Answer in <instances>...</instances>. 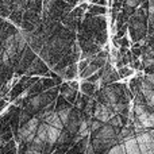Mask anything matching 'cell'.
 I'll return each mask as SVG.
<instances>
[{"mask_svg":"<svg viewBox=\"0 0 154 154\" xmlns=\"http://www.w3.org/2000/svg\"><path fill=\"white\" fill-rule=\"evenodd\" d=\"M116 139V133H115V128L111 126H103V127L99 128V133L96 135V143L99 145H109L112 142H115Z\"/></svg>","mask_w":154,"mask_h":154,"instance_id":"6da1fadb","label":"cell"},{"mask_svg":"<svg viewBox=\"0 0 154 154\" xmlns=\"http://www.w3.org/2000/svg\"><path fill=\"white\" fill-rule=\"evenodd\" d=\"M38 126H39V120L37 118H32L30 119L23 127L20 128L19 131V137H20L22 141L24 142H31L34 139V135H35V131H37Z\"/></svg>","mask_w":154,"mask_h":154,"instance_id":"7a4b0ae2","label":"cell"},{"mask_svg":"<svg viewBox=\"0 0 154 154\" xmlns=\"http://www.w3.org/2000/svg\"><path fill=\"white\" fill-rule=\"evenodd\" d=\"M112 116H114V112H112V109L109 108V107L103 106V104L96 107L95 118H96V120H99L100 123H108V120L111 119Z\"/></svg>","mask_w":154,"mask_h":154,"instance_id":"3957f363","label":"cell"},{"mask_svg":"<svg viewBox=\"0 0 154 154\" xmlns=\"http://www.w3.org/2000/svg\"><path fill=\"white\" fill-rule=\"evenodd\" d=\"M137 125H139L143 128H152L154 126V116L152 112H143L137 116Z\"/></svg>","mask_w":154,"mask_h":154,"instance_id":"277c9868","label":"cell"},{"mask_svg":"<svg viewBox=\"0 0 154 154\" xmlns=\"http://www.w3.org/2000/svg\"><path fill=\"white\" fill-rule=\"evenodd\" d=\"M43 119H45L46 125H49V126H53V127L60 128V130H62V127H64V125L61 123L60 118L57 116V112H46Z\"/></svg>","mask_w":154,"mask_h":154,"instance_id":"5b68a950","label":"cell"},{"mask_svg":"<svg viewBox=\"0 0 154 154\" xmlns=\"http://www.w3.org/2000/svg\"><path fill=\"white\" fill-rule=\"evenodd\" d=\"M123 147H125V154H141L139 146L135 141V137H131L127 141L123 142Z\"/></svg>","mask_w":154,"mask_h":154,"instance_id":"8992f818","label":"cell"},{"mask_svg":"<svg viewBox=\"0 0 154 154\" xmlns=\"http://www.w3.org/2000/svg\"><path fill=\"white\" fill-rule=\"evenodd\" d=\"M61 131L62 130H60V128H56L53 126L48 125V128H46V143H49V145L57 143V139H58Z\"/></svg>","mask_w":154,"mask_h":154,"instance_id":"52a82bcc","label":"cell"},{"mask_svg":"<svg viewBox=\"0 0 154 154\" xmlns=\"http://www.w3.org/2000/svg\"><path fill=\"white\" fill-rule=\"evenodd\" d=\"M16 50H18V49H16V43H15V39H14V35H10L4 42V53L11 58V57H14L16 54Z\"/></svg>","mask_w":154,"mask_h":154,"instance_id":"ba28073f","label":"cell"},{"mask_svg":"<svg viewBox=\"0 0 154 154\" xmlns=\"http://www.w3.org/2000/svg\"><path fill=\"white\" fill-rule=\"evenodd\" d=\"M141 154H153L154 153V142H142L138 143Z\"/></svg>","mask_w":154,"mask_h":154,"instance_id":"9c48e42d","label":"cell"},{"mask_svg":"<svg viewBox=\"0 0 154 154\" xmlns=\"http://www.w3.org/2000/svg\"><path fill=\"white\" fill-rule=\"evenodd\" d=\"M88 131H89V122L88 120H81V122H79V127H77V135L79 137H84L88 134Z\"/></svg>","mask_w":154,"mask_h":154,"instance_id":"30bf717a","label":"cell"},{"mask_svg":"<svg viewBox=\"0 0 154 154\" xmlns=\"http://www.w3.org/2000/svg\"><path fill=\"white\" fill-rule=\"evenodd\" d=\"M57 116L60 118L61 123L65 126L68 123V120L70 119V109H61V111L57 112Z\"/></svg>","mask_w":154,"mask_h":154,"instance_id":"8fae6325","label":"cell"},{"mask_svg":"<svg viewBox=\"0 0 154 154\" xmlns=\"http://www.w3.org/2000/svg\"><path fill=\"white\" fill-rule=\"evenodd\" d=\"M104 96H106L107 101H108L111 106L116 103V100H118L116 93H115V91H112V89H106V91H104Z\"/></svg>","mask_w":154,"mask_h":154,"instance_id":"7c38bea8","label":"cell"},{"mask_svg":"<svg viewBox=\"0 0 154 154\" xmlns=\"http://www.w3.org/2000/svg\"><path fill=\"white\" fill-rule=\"evenodd\" d=\"M107 154H125V147H123V143L114 145V146L108 150V153H107Z\"/></svg>","mask_w":154,"mask_h":154,"instance_id":"4fadbf2b","label":"cell"},{"mask_svg":"<svg viewBox=\"0 0 154 154\" xmlns=\"http://www.w3.org/2000/svg\"><path fill=\"white\" fill-rule=\"evenodd\" d=\"M68 127V130L70 131V133H76L77 131V127H79V120H72L69 119L68 120V123L65 125Z\"/></svg>","mask_w":154,"mask_h":154,"instance_id":"5bb4252c","label":"cell"},{"mask_svg":"<svg viewBox=\"0 0 154 154\" xmlns=\"http://www.w3.org/2000/svg\"><path fill=\"white\" fill-rule=\"evenodd\" d=\"M134 111H135V115L138 116V115L143 114V112H146V108H145V106H142L141 103H137L135 107H134Z\"/></svg>","mask_w":154,"mask_h":154,"instance_id":"9a60e30c","label":"cell"},{"mask_svg":"<svg viewBox=\"0 0 154 154\" xmlns=\"http://www.w3.org/2000/svg\"><path fill=\"white\" fill-rule=\"evenodd\" d=\"M108 123H109L108 126H111V127H114V128H115V127H119V125H120L119 116H115V115H114V116H112L111 119L108 120Z\"/></svg>","mask_w":154,"mask_h":154,"instance_id":"2e32d148","label":"cell"},{"mask_svg":"<svg viewBox=\"0 0 154 154\" xmlns=\"http://www.w3.org/2000/svg\"><path fill=\"white\" fill-rule=\"evenodd\" d=\"M89 126H91V128H89L91 131H97L101 127V123L99 120H93V122H89Z\"/></svg>","mask_w":154,"mask_h":154,"instance_id":"e0dca14e","label":"cell"},{"mask_svg":"<svg viewBox=\"0 0 154 154\" xmlns=\"http://www.w3.org/2000/svg\"><path fill=\"white\" fill-rule=\"evenodd\" d=\"M97 70V66L96 65H89V66L85 69V72H84V77H87V76H89V75H92L93 72H96Z\"/></svg>","mask_w":154,"mask_h":154,"instance_id":"ac0fdd59","label":"cell"},{"mask_svg":"<svg viewBox=\"0 0 154 154\" xmlns=\"http://www.w3.org/2000/svg\"><path fill=\"white\" fill-rule=\"evenodd\" d=\"M24 154H42V153H41V150L39 149H35V147H30V149H27L26 150V153H24Z\"/></svg>","mask_w":154,"mask_h":154,"instance_id":"d6986e66","label":"cell"},{"mask_svg":"<svg viewBox=\"0 0 154 154\" xmlns=\"http://www.w3.org/2000/svg\"><path fill=\"white\" fill-rule=\"evenodd\" d=\"M39 103H41V97H39V96H38V97L32 99V101H31V106L34 107V108H38V107H39Z\"/></svg>","mask_w":154,"mask_h":154,"instance_id":"ffe728a7","label":"cell"},{"mask_svg":"<svg viewBox=\"0 0 154 154\" xmlns=\"http://www.w3.org/2000/svg\"><path fill=\"white\" fill-rule=\"evenodd\" d=\"M138 3H139V0H127V5H130V7H134Z\"/></svg>","mask_w":154,"mask_h":154,"instance_id":"44dd1931","label":"cell"},{"mask_svg":"<svg viewBox=\"0 0 154 154\" xmlns=\"http://www.w3.org/2000/svg\"><path fill=\"white\" fill-rule=\"evenodd\" d=\"M2 57H3V62H4V64H8V61H10V57H8V56H7V54H5V53H4V51H3Z\"/></svg>","mask_w":154,"mask_h":154,"instance_id":"7402d4cb","label":"cell"},{"mask_svg":"<svg viewBox=\"0 0 154 154\" xmlns=\"http://www.w3.org/2000/svg\"><path fill=\"white\" fill-rule=\"evenodd\" d=\"M53 2H54V0H46V3H48V8L50 7V5H51V3H53Z\"/></svg>","mask_w":154,"mask_h":154,"instance_id":"603a6c76","label":"cell"}]
</instances>
